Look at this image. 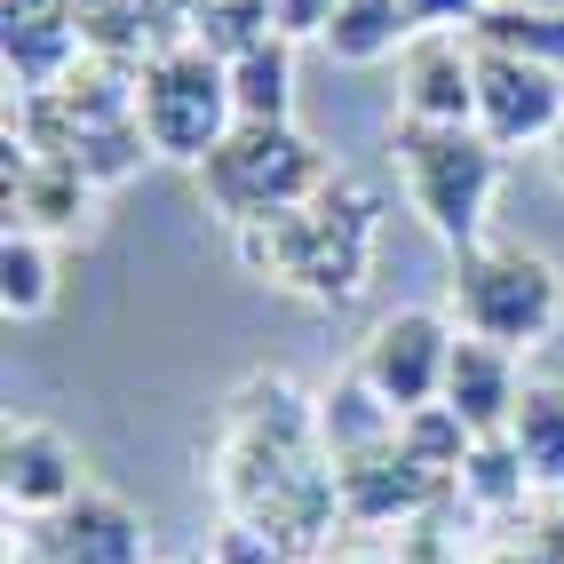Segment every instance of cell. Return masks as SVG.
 Returning <instances> with one entry per match:
<instances>
[{
  "instance_id": "12",
  "label": "cell",
  "mask_w": 564,
  "mask_h": 564,
  "mask_svg": "<svg viewBox=\"0 0 564 564\" xmlns=\"http://www.w3.org/2000/svg\"><path fill=\"white\" fill-rule=\"evenodd\" d=\"M231 111L247 128H286V111H294V56H286L279 32L254 41L247 56H231Z\"/></svg>"
},
{
  "instance_id": "6",
  "label": "cell",
  "mask_w": 564,
  "mask_h": 564,
  "mask_svg": "<svg viewBox=\"0 0 564 564\" xmlns=\"http://www.w3.org/2000/svg\"><path fill=\"white\" fill-rule=\"evenodd\" d=\"M564 128V80L556 64L509 56V48H477V135L494 152H517V143H549Z\"/></svg>"
},
{
  "instance_id": "25",
  "label": "cell",
  "mask_w": 564,
  "mask_h": 564,
  "mask_svg": "<svg viewBox=\"0 0 564 564\" xmlns=\"http://www.w3.org/2000/svg\"><path fill=\"white\" fill-rule=\"evenodd\" d=\"M152 564H199V556H152Z\"/></svg>"
},
{
  "instance_id": "15",
  "label": "cell",
  "mask_w": 564,
  "mask_h": 564,
  "mask_svg": "<svg viewBox=\"0 0 564 564\" xmlns=\"http://www.w3.org/2000/svg\"><path fill=\"white\" fill-rule=\"evenodd\" d=\"M143 160H152V135H143V120L128 111V120H104V128H80V143H72V167H80L96 192H111V183H128Z\"/></svg>"
},
{
  "instance_id": "3",
  "label": "cell",
  "mask_w": 564,
  "mask_h": 564,
  "mask_svg": "<svg viewBox=\"0 0 564 564\" xmlns=\"http://www.w3.org/2000/svg\"><path fill=\"white\" fill-rule=\"evenodd\" d=\"M398 160H405V192H413V207H422V223L437 239H454V247L485 239V199H494L501 152L477 128L405 120L398 128Z\"/></svg>"
},
{
  "instance_id": "9",
  "label": "cell",
  "mask_w": 564,
  "mask_h": 564,
  "mask_svg": "<svg viewBox=\"0 0 564 564\" xmlns=\"http://www.w3.org/2000/svg\"><path fill=\"white\" fill-rule=\"evenodd\" d=\"M0 494L9 509H32V517H56L64 501H80V454L72 437L48 430V422H9V445H0Z\"/></svg>"
},
{
  "instance_id": "24",
  "label": "cell",
  "mask_w": 564,
  "mask_h": 564,
  "mask_svg": "<svg viewBox=\"0 0 564 564\" xmlns=\"http://www.w3.org/2000/svg\"><path fill=\"white\" fill-rule=\"evenodd\" d=\"M549 167H556V183H564V128L549 135Z\"/></svg>"
},
{
  "instance_id": "5",
  "label": "cell",
  "mask_w": 564,
  "mask_h": 564,
  "mask_svg": "<svg viewBox=\"0 0 564 564\" xmlns=\"http://www.w3.org/2000/svg\"><path fill=\"white\" fill-rule=\"evenodd\" d=\"M454 343H462V326L445 318V311H390L382 326L366 334V350H358V373L373 390H382V405L398 413H422L445 398V366H454Z\"/></svg>"
},
{
  "instance_id": "17",
  "label": "cell",
  "mask_w": 564,
  "mask_h": 564,
  "mask_svg": "<svg viewBox=\"0 0 564 564\" xmlns=\"http://www.w3.org/2000/svg\"><path fill=\"white\" fill-rule=\"evenodd\" d=\"M56 294V254L41 231H9V247H0V303H9V318H32L48 311Z\"/></svg>"
},
{
  "instance_id": "26",
  "label": "cell",
  "mask_w": 564,
  "mask_h": 564,
  "mask_svg": "<svg viewBox=\"0 0 564 564\" xmlns=\"http://www.w3.org/2000/svg\"><path fill=\"white\" fill-rule=\"evenodd\" d=\"M17 9H41V0H9V17H17Z\"/></svg>"
},
{
  "instance_id": "19",
  "label": "cell",
  "mask_w": 564,
  "mask_h": 564,
  "mask_svg": "<svg viewBox=\"0 0 564 564\" xmlns=\"http://www.w3.org/2000/svg\"><path fill=\"white\" fill-rule=\"evenodd\" d=\"M477 48H509V56H533V64H556L564 56V17H524V9H485L477 24Z\"/></svg>"
},
{
  "instance_id": "14",
  "label": "cell",
  "mask_w": 564,
  "mask_h": 564,
  "mask_svg": "<svg viewBox=\"0 0 564 564\" xmlns=\"http://www.w3.org/2000/svg\"><path fill=\"white\" fill-rule=\"evenodd\" d=\"M405 32H413L405 0H343V17L326 24V48L343 64H373V56H390Z\"/></svg>"
},
{
  "instance_id": "21",
  "label": "cell",
  "mask_w": 564,
  "mask_h": 564,
  "mask_svg": "<svg viewBox=\"0 0 564 564\" xmlns=\"http://www.w3.org/2000/svg\"><path fill=\"white\" fill-rule=\"evenodd\" d=\"M334 17H343V0H271V32L279 41H311V32L326 41Z\"/></svg>"
},
{
  "instance_id": "2",
  "label": "cell",
  "mask_w": 564,
  "mask_h": 564,
  "mask_svg": "<svg viewBox=\"0 0 564 564\" xmlns=\"http://www.w3.org/2000/svg\"><path fill=\"white\" fill-rule=\"evenodd\" d=\"M135 120H143V135H152V152H167V160H215V143L239 128V111H231V64H223L215 48H199V41L160 48L152 64H143V80H135Z\"/></svg>"
},
{
  "instance_id": "10",
  "label": "cell",
  "mask_w": 564,
  "mask_h": 564,
  "mask_svg": "<svg viewBox=\"0 0 564 564\" xmlns=\"http://www.w3.org/2000/svg\"><path fill=\"white\" fill-rule=\"evenodd\" d=\"M517 350H494V343H454V366H445V405L469 422V437H501L517 422Z\"/></svg>"
},
{
  "instance_id": "4",
  "label": "cell",
  "mask_w": 564,
  "mask_h": 564,
  "mask_svg": "<svg viewBox=\"0 0 564 564\" xmlns=\"http://www.w3.org/2000/svg\"><path fill=\"white\" fill-rule=\"evenodd\" d=\"M199 183L231 223H254V215L303 207L311 192H326V160L294 128H247L239 120L215 143V160H199Z\"/></svg>"
},
{
  "instance_id": "13",
  "label": "cell",
  "mask_w": 564,
  "mask_h": 564,
  "mask_svg": "<svg viewBox=\"0 0 564 564\" xmlns=\"http://www.w3.org/2000/svg\"><path fill=\"white\" fill-rule=\"evenodd\" d=\"M501 437L524 454L533 485H556V494H564V382H524L517 422H509Z\"/></svg>"
},
{
  "instance_id": "23",
  "label": "cell",
  "mask_w": 564,
  "mask_h": 564,
  "mask_svg": "<svg viewBox=\"0 0 564 564\" xmlns=\"http://www.w3.org/2000/svg\"><path fill=\"white\" fill-rule=\"evenodd\" d=\"M223 564H279V549H262V533L254 524H223V549H215Z\"/></svg>"
},
{
  "instance_id": "18",
  "label": "cell",
  "mask_w": 564,
  "mask_h": 564,
  "mask_svg": "<svg viewBox=\"0 0 564 564\" xmlns=\"http://www.w3.org/2000/svg\"><path fill=\"white\" fill-rule=\"evenodd\" d=\"M524 485H533V469H524V454L509 437H477L469 445V462H462V494L485 501V509H509Z\"/></svg>"
},
{
  "instance_id": "1",
  "label": "cell",
  "mask_w": 564,
  "mask_h": 564,
  "mask_svg": "<svg viewBox=\"0 0 564 564\" xmlns=\"http://www.w3.org/2000/svg\"><path fill=\"white\" fill-rule=\"evenodd\" d=\"M564 311V286L541 254H524L509 239H469L454 247V326L469 343H494V350H533L556 334Z\"/></svg>"
},
{
  "instance_id": "11",
  "label": "cell",
  "mask_w": 564,
  "mask_h": 564,
  "mask_svg": "<svg viewBox=\"0 0 564 564\" xmlns=\"http://www.w3.org/2000/svg\"><path fill=\"white\" fill-rule=\"evenodd\" d=\"M311 422H318L326 454L343 462V469H350V462H366V454H382V445H398V413L382 405V390H373L358 366H350L343 382H334V390L318 398V413H311Z\"/></svg>"
},
{
  "instance_id": "8",
  "label": "cell",
  "mask_w": 564,
  "mask_h": 564,
  "mask_svg": "<svg viewBox=\"0 0 564 564\" xmlns=\"http://www.w3.org/2000/svg\"><path fill=\"white\" fill-rule=\"evenodd\" d=\"M405 120L477 128V48L462 32H422L405 48Z\"/></svg>"
},
{
  "instance_id": "20",
  "label": "cell",
  "mask_w": 564,
  "mask_h": 564,
  "mask_svg": "<svg viewBox=\"0 0 564 564\" xmlns=\"http://www.w3.org/2000/svg\"><path fill=\"white\" fill-rule=\"evenodd\" d=\"M271 0H199V48H215L223 64L247 56L254 41H271Z\"/></svg>"
},
{
  "instance_id": "7",
  "label": "cell",
  "mask_w": 564,
  "mask_h": 564,
  "mask_svg": "<svg viewBox=\"0 0 564 564\" xmlns=\"http://www.w3.org/2000/svg\"><path fill=\"white\" fill-rule=\"evenodd\" d=\"M41 564H143V517L120 494H80L32 533Z\"/></svg>"
},
{
  "instance_id": "16",
  "label": "cell",
  "mask_w": 564,
  "mask_h": 564,
  "mask_svg": "<svg viewBox=\"0 0 564 564\" xmlns=\"http://www.w3.org/2000/svg\"><path fill=\"white\" fill-rule=\"evenodd\" d=\"M469 445H477V437H469V422H462V413L445 405V398H437V405H422V413H405V422H398V454H405V462H422L430 477H445V469L462 477Z\"/></svg>"
},
{
  "instance_id": "22",
  "label": "cell",
  "mask_w": 564,
  "mask_h": 564,
  "mask_svg": "<svg viewBox=\"0 0 564 564\" xmlns=\"http://www.w3.org/2000/svg\"><path fill=\"white\" fill-rule=\"evenodd\" d=\"M405 17H413V32H445V24H477L485 0H405Z\"/></svg>"
}]
</instances>
